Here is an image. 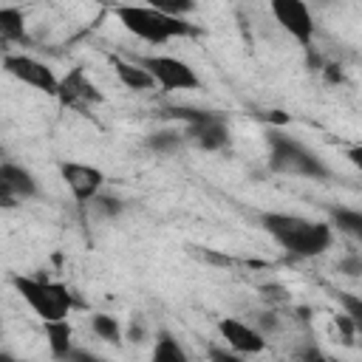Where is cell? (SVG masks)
Returning <instances> with one entry per match:
<instances>
[{
  "instance_id": "cell-1",
  "label": "cell",
  "mask_w": 362,
  "mask_h": 362,
  "mask_svg": "<svg viewBox=\"0 0 362 362\" xmlns=\"http://www.w3.org/2000/svg\"><path fill=\"white\" fill-rule=\"evenodd\" d=\"M260 226L272 235V240H277V246H283L294 257H317L334 240L328 223L291 212H263Z\"/></svg>"
},
{
  "instance_id": "cell-2",
  "label": "cell",
  "mask_w": 362,
  "mask_h": 362,
  "mask_svg": "<svg viewBox=\"0 0 362 362\" xmlns=\"http://www.w3.org/2000/svg\"><path fill=\"white\" fill-rule=\"evenodd\" d=\"M113 14L130 34H136L139 40L153 42V45H164L170 40L198 34V28L192 23H187L184 17H173L156 6H116Z\"/></svg>"
},
{
  "instance_id": "cell-3",
  "label": "cell",
  "mask_w": 362,
  "mask_h": 362,
  "mask_svg": "<svg viewBox=\"0 0 362 362\" xmlns=\"http://www.w3.org/2000/svg\"><path fill=\"white\" fill-rule=\"evenodd\" d=\"M269 167L274 173H286V175H300V178H328L331 170L325 167V161L308 150L303 141H297L294 136L283 133V130H272L269 133Z\"/></svg>"
},
{
  "instance_id": "cell-4",
  "label": "cell",
  "mask_w": 362,
  "mask_h": 362,
  "mask_svg": "<svg viewBox=\"0 0 362 362\" xmlns=\"http://www.w3.org/2000/svg\"><path fill=\"white\" fill-rule=\"evenodd\" d=\"M164 116L184 122V139L204 153H218L229 144V124H226V116L218 110L175 105V107H167Z\"/></svg>"
},
{
  "instance_id": "cell-5",
  "label": "cell",
  "mask_w": 362,
  "mask_h": 362,
  "mask_svg": "<svg viewBox=\"0 0 362 362\" xmlns=\"http://www.w3.org/2000/svg\"><path fill=\"white\" fill-rule=\"evenodd\" d=\"M11 286L17 294L28 303V308L42 320V322H57L68 320V311L74 308V297L62 283H54L48 277H28V274H14Z\"/></svg>"
},
{
  "instance_id": "cell-6",
  "label": "cell",
  "mask_w": 362,
  "mask_h": 362,
  "mask_svg": "<svg viewBox=\"0 0 362 362\" xmlns=\"http://www.w3.org/2000/svg\"><path fill=\"white\" fill-rule=\"evenodd\" d=\"M153 79L158 88L164 90H195L201 88V79L195 74V68L178 57H164V54H153V57H139L136 59Z\"/></svg>"
},
{
  "instance_id": "cell-7",
  "label": "cell",
  "mask_w": 362,
  "mask_h": 362,
  "mask_svg": "<svg viewBox=\"0 0 362 362\" xmlns=\"http://www.w3.org/2000/svg\"><path fill=\"white\" fill-rule=\"evenodd\" d=\"M3 68H6V74H11L14 79H20L23 85H31L34 90H42L48 96H57L59 93L57 74L45 62H40V59H34L28 54H6L3 57Z\"/></svg>"
},
{
  "instance_id": "cell-8",
  "label": "cell",
  "mask_w": 362,
  "mask_h": 362,
  "mask_svg": "<svg viewBox=\"0 0 362 362\" xmlns=\"http://www.w3.org/2000/svg\"><path fill=\"white\" fill-rule=\"evenodd\" d=\"M59 175L65 181V187L71 189L74 201L88 206L105 187V173L99 167L90 164H79V161H62L59 164Z\"/></svg>"
},
{
  "instance_id": "cell-9",
  "label": "cell",
  "mask_w": 362,
  "mask_h": 362,
  "mask_svg": "<svg viewBox=\"0 0 362 362\" xmlns=\"http://www.w3.org/2000/svg\"><path fill=\"white\" fill-rule=\"evenodd\" d=\"M272 14H274V20L280 23V28L286 34H291L303 48H311L314 17H311L305 3H300V0H274L272 3Z\"/></svg>"
},
{
  "instance_id": "cell-10",
  "label": "cell",
  "mask_w": 362,
  "mask_h": 362,
  "mask_svg": "<svg viewBox=\"0 0 362 362\" xmlns=\"http://www.w3.org/2000/svg\"><path fill=\"white\" fill-rule=\"evenodd\" d=\"M37 195H40V184L31 170L11 164V161L0 164V204L3 206H17L20 201H28Z\"/></svg>"
},
{
  "instance_id": "cell-11",
  "label": "cell",
  "mask_w": 362,
  "mask_h": 362,
  "mask_svg": "<svg viewBox=\"0 0 362 362\" xmlns=\"http://www.w3.org/2000/svg\"><path fill=\"white\" fill-rule=\"evenodd\" d=\"M218 331L226 339V348H232L238 354H260L266 348V337L252 322H243L238 317H223L218 322Z\"/></svg>"
},
{
  "instance_id": "cell-12",
  "label": "cell",
  "mask_w": 362,
  "mask_h": 362,
  "mask_svg": "<svg viewBox=\"0 0 362 362\" xmlns=\"http://www.w3.org/2000/svg\"><path fill=\"white\" fill-rule=\"evenodd\" d=\"M57 96L62 99V105H68V107H79V110H85L88 105H93V102L102 99L99 90H96V85L85 76L82 68H74V71L59 82V93H57Z\"/></svg>"
},
{
  "instance_id": "cell-13",
  "label": "cell",
  "mask_w": 362,
  "mask_h": 362,
  "mask_svg": "<svg viewBox=\"0 0 362 362\" xmlns=\"http://www.w3.org/2000/svg\"><path fill=\"white\" fill-rule=\"evenodd\" d=\"M45 325V337H48V348H51V356L54 359H65L76 345H74V328L68 320H57V322H42Z\"/></svg>"
},
{
  "instance_id": "cell-14",
  "label": "cell",
  "mask_w": 362,
  "mask_h": 362,
  "mask_svg": "<svg viewBox=\"0 0 362 362\" xmlns=\"http://www.w3.org/2000/svg\"><path fill=\"white\" fill-rule=\"evenodd\" d=\"M113 68H116V76L122 79V85L130 88V90H150V88H156V79L139 62H127L122 57H113Z\"/></svg>"
},
{
  "instance_id": "cell-15",
  "label": "cell",
  "mask_w": 362,
  "mask_h": 362,
  "mask_svg": "<svg viewBox=\"0 0 362 362\" xmlns=\"http://www.w3.org/2000/svg\"><path fill=\"white\" fill-rule=\"evenodd\" d=\"M150 362H189V354L181 348V342H178L170 331H161V334L156 337Z\"/></svg>"
},
{
  "instance_id": "cell-16",
  "label": "cell",
  "mask_w": 362,
  "mask_h": 362,
  "mask_svg": "<svg viewBox=\"0 0 362 362\" xmlns=\"http://www.w3.org/2000/svg\"><path fill=\"white\" fill-rule=\"evenodd\" d=\"M331 223H334L339 232H345V235L362 240V212H359V209L331 206Z\"/></svg>"
},
{
  "instance_id": "cell-17",
  "label": "cell",
  "mask_w": 362,
  "mask_h": 362,
  "mask_svg": "<svg viewBox=\"0 0 362 362\" xmlns=\"http://www.w3.org/2000/svg\"><path fill=\"white\" fill-rule=\"evenodd\" d=\"M0 37L6 42L25 40V25H23V11L20 8H0Z\"/></svg>"
},
{
  "instance_id": "cell-18",
  "label": "cell",
  "mask_w": 362,
  "mask_h": 362,
  "mask_svg": "<svg viewBox=\"0 0 362 362\" xmlns=\"http://www.w3.org/2000/svg\"><path fill=\"white\" fill-rule=\"evenodd\" d=\"M184 141L187 139H184L181 130H156V133L147 136V147L153 153H158V156H173Z\"/></svg>"
},
{
  "instance_id": "cell-19",
  "label": "cell",
  "mask_w": 362,
  "mask_h": 362,
  "mask_svg": "<svg viewBox=\"0 0 362 362\" xmlns=\"http://www.w3.org/2000/svg\"><path fill=\"white\" fill-rule=\"evenodd\" d=\"M90 331L105 342L122 345V325H119V320L113 314H93L90 317Z\"/></svg>"
},
{
  "instance_id": "cell-20",
  "label": "cell",
  "mask_w": 362,
  "mask_h": 362,
  "mask_svg": "<svg viewBox=\"0 0 362 362\" xmlns=\"http://www.w3.org/2000/svg\"><path fill=\"white\" fill-rule=\"evenodd\" d=\"M88 206H90V212H93L96 218H102V221H113V218H119V215L124 212V201H122L119 195H105V192H99Z\"/></svg>"
},
{
  "instance_id": "cell-21",
  "label": "cell",
  "mask_w": 362,
  "mask_h": 362,
  "mask_svg": "<svg viewBox=\"0 0 362 362\" xmlns=\"http://www.w3.org/2000/svg\"><path fill=\"white\" fill-rule=\"evenodd\" d=\"M337 300H339L345 317L354 322L356 334H362V297H359V294H351V291H339Z\"/></svg>"
},
{
  "instance_id": "cell-22",
  "label": "cell",
  "mask_w": 362,
  "mask_h": 362,
  "mask_svg": "<svg viewBox=\"0 0 362 362\" xmlns=\"http://www.w3.org/2000/svg\"><path fill=\"white\" fill-rule=\"evenodd\" d=\"M291 362H328V356L317 345H303L291 354Z\"/></svg>"
},
{
  "instance_id": "cell-23",
  "label": "cell",
  "mask_w": 362,
  "mask_h": 362,
  "mask_svg": "<svg viewBox=\"0 0 362 362\" xmlns=\"http://www.w3.org/2000/svg\"><path fill=\"white\" fill-rule=\"evenodd\" d=\"M209 362H243V354H238V351H232V348L212 345V348H209Z\"/></svg>"
},
{
  "instance_id": "cell-24",
  "label": "cell",
  "mask_w": 362,
  "mask_h": 362,
  "mask_svg": "<svg viewBox=\"0 0 362 362\" xmlns=\"http://www.w3.org/2000/svg\"><path fill=\"white\" fill-rule=\"evenodd\" d=\"M339 272L348 277H359L362 274V255H348L339 260Z\"/></svg>"
},
{
  "instance_id": "cell-25",
  "label": "cell",
  "mask_w": 362,
  "mask_h": 362,
  "mask_svg": "<svg viewBox=\"0 0 362 362\" xmlns=\"http://www.w3.org/2000/svg\"><path fill=\"white\" fill-rule=\"evenodd\" d=\"M263 337L269 334V331H277V320H274V314H269V311H260V314H255V322H252Z\"/></svg>"
},
{
  "instance_id": "cell-26",
  "label": "cell",
  "mask_w": 362,
  "mask_h": 362,
  "mask_svg": "<svg viewBox=\"0 0 362 362\" xmlns=\"http://www.w3.org/2000/svg\"><path fill=\"white\" fill-rule=\"evenodd\" d=\"M62 362H107L105 356H99V354H93V351H85V348H74Z\"/></svg>"
},
{
  "instance_id": "cell-27",
  "label": "cell",
  "mask_w": 362,
  "mask_h": 362,
  "mask_svg": "<svg viewBox=\"0 0 362 362\" xmlns=\"http://www.w3.org/2000/svg\"><path fill=\"white\" fill-rule=\"evenodd\" d=\"M345 156H348V161H351V164H354V167H356V170L362 173V144H356V147H351V150H348Z\"/></svg>"
},
{
  "instance_id": "cell-28",
  "label": "cell",
  "mask_w": 362,
  "mask_h": 362,
  "mask_svg": "<svg viewBox=\"0 0 362 362\" xmlns=\"http://www.w3.org/2000/svg\"><path fill=\"white\" fill-rule=\"evenodd\" d=\"M328 362H334V359H328Z\"/></svg>"
}]
</instances>
